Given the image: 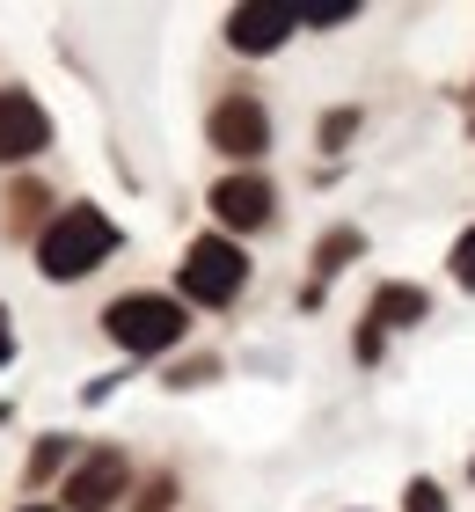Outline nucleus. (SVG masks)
<instances>
[{"label": "nucleus", "instance_id": "f257e3e1", "mask_svg": "<svg viewBox=\"0 0 475 512\" xmlns=\"http://www.w3.org/2000/svg\"><path fill=\"white\" fill-rule=\"evenodd\" d=\"M110 249H117L110 213H95V205H66V213L37 235V264H44V278H88Z\"/></svg>", "mask_w": 475, "mask_h": 512}, {"label": "nucleus", "instance_id": "f03ea898", "mask_svg": "<svg viewBox=\"0 0 475 512\" xmlns=\"http://www.w3.org/2000/svg\"><path fill=\"white\" fill-rule=\"evenodd\" d=\"M103 330H110V344L154 359V352H169V344L183 337V300H169V293H125V300L103 308Z\"/></svg>", "mask_w": 475, "mask_h": 512}, {"label": "nucleus", "instance_id": "7ed1b4c3", "mask_svg": "<svg viewBox=\"0 0 475 512\" xmlns=\"http://www.w3.org/2000/svg\"><path fill=\"white\" fill-rule=\"evenodd\" d=\"M242 278H249V256L227 235H205V242L183 249V293L198 300V308H227V300L242 293Z\"/></svg>", "mask_w": 475, "mask_h": 512}, {"label": "nucleus", "instance_id": "20e7f679", "mask_svg": "<svg viewBox=\"0 0 475 512\" xmlns=\"http://www.w3.org/2000/svg\"><path fill=\"white\" fill-rule=\"evenodd\" d=\"M125 483H132V461L117 447H95V454L74 461V476H66V512H110L125 498Z\"/></svg>", "mask_w": 475, "mask_h": 512}, {"label": "nucleus", "instance_id": "39448f33", "mask_svg": "<svg viewBox=\"0 0 475 512\" xmlns=\"http://www.w3.org/2000/svg\"><path fill=\"white\" fill-rule=\"evenodd\" d=\"M205 132H212V147L234 154V161H256L271 147V118H264V103H256V96H220V103H212V118H205Z\"/></svg>", "mask_w": 475, "mask_h": 512}, {"label": "nucleus", "instance_id": "423d86ee", "mask_svg": "<svg viewBox=\"0 0 475 512\" xmlns=\"http://www.w3.org/2000/svg\"><path fill=\"white\" fill-rule=\"evenodd\" d=\"M52 147V118H44L37 96H22V88H0V161H30Z\"/></svg>", "mask_w": 475, "mask_h": 512}, {"label": "nucleus", "instance_id": "0eeeda50", "mask_svg": "<svg viewBox=\"0 0 475 512\" xmlns=\"http://www.w3.org/2000/svg\"><path fill=\"white\" fill-rule=\"evenodd\" d=\"M271 183L264 176H220L212 183V213H220V227H234V235H249V227L271 220Z\"/></svg>", "mask_w": 475, "mask_h": 512}, {"label": "nucleus", "instance_id": "6e6552de", "mask_svg": "<svg viewBox=\"0 0 475 512\" xmlns=\"http://www.w3.org/2000/svg\"><path fill=\"white\" fill-rule=\"evenodd\" d=\"M285 37H293V15L285 8H234L227 15V44L234 52H278Z\"/></svg>", "mask_w": 475, "mask_h": 512}, {"label": "nucleus", "instance_id": "1a4fd4ad", "mask_svg": "<svg viewBox=\"0 0 475 512\" xmlns=\"http://www.w3.org/2000/svg\"><path fill=\"white\" fill-rule=\"evenodd\" d=\"M417 315H424V293H417V286H380L366 330H395V322H417Z\"/></svg>", "mask_w": 475, "mask_h": 512}, {"label": "nucleus", "instance_id": "9d476101", "mask_svg": "<svg viewBox=\"0 0 475 512\" xmlns=\"http://www.w3.org/2000/svg\"><path fill=\"white\" fill-rule=\"evenodd\" d=\"M44 220V183H15L8 191V235H22V227Z\"/></svg>", "mask_w": 475, "mask_h": 512}, {"label": "nucleus", "instance_id": "9b49d317", "mask_svg": "<svg viewBox=\"0 0 475 512\" xmlns=\"http://www.w3.org/2000/svg\"><path fill=\"white\" fill-rule=\"evenodd\" d=\"M132 505H139V512H169V505H176V476H154V483H147V491H139Z\"/></svg>", "mask_w": 475, "mask_h": 512}, {"label": "nucleus", "instance_id": "f8f14e48", "mask_svg": "<svg viewBox=\"0 0 475 512\" xmlns=\"http://www.w3.org/2000/svg\"><path fill=\"white\" fill-rule=\"evenodd\" d=\"M402 512H446V491H439V483H410V505H402Z\"/></svg>", "mask_w": 475, "mask_h": 512}, {"label": "nucleus", "instance_id": "ddd939ff", "mask_svg": "<svg viewBox=\"0 0 475 512\" xmlns=\"http://www.w3.org/2000/svg\"><path fill=\"white\" fill-rule=\"evenodd\" d=\"M454 278H461V286H475V227L454 242Z\"/></svg>", "mask_w": 475, "mask_h": 512}, {"label": "nucleus", "instance_id": "4468645a", "mask_svg": "<svg viewBox=\"0 0 475 512\" xmlns=\"http://www.w3.org/2000/svg\"><path fill=\"white\" fill-rule=\"evenodd\" d=\"M351 249H359V235H351V227H344V235H329V242H322V271H337Z\"/></svg>", "mask_w": 475, "mask_h": 512}, {"label": "nucleus", "instance_id": "2eb2a0df", "mask_svg": "<svg viewBox=\"0 0 475 512\" xmlns=\"http://www.w3.org/2000/svg\"><path fill=\"white\" fill-rule=\"evenodd\" d=\"M59 461H66V439H44V447H37V476L59 469Z\"/></svg>", "mask_w": 475, "mask_h": 512}, {"label": "nucleus", "instance_id": "dca6fc26", "mask_svg": "<svg viewBox=\"0 0 475 512\" xmlns=\"http://www.w3.org/2000/svg\"><path fill=\"white\" fill-rule=\"evenodd\" d=\"M15 359V330H8V308H0V366Z\"/></svg>", "mask_w": 475, "mask_h": 512}, {"label": "nucleus", "instance_id": "f3484780", "mask_svg": "<svg viewBox=\"0 0 475 512\" xmlns=\"http://www.w3.org/2000/svg\"><path fill=\"white\" fill-rule=\"evenodd\" d=\"M22 512H52V505H22Z\"/></svg>", "mask_w": 475, "mask_h": 512}]
</instances>
